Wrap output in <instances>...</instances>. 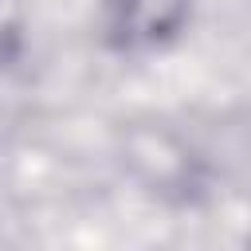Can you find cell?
<instances>
[{
	"mask_svg": "<svg viewBox=\"0 0 251 251\" xmlns=\"http://www.w3.org/2000/svg\"><path fill=\"white\" fill-rule=\"evenodd\" d=\"M192 20V0H102V35L122 55L169 47Z\"/></svg>",
	"mask_w": 251,
	"mask_h": 251,
	"instance_id": "cell-1",
	"label": "cell"
}]
</instances>
